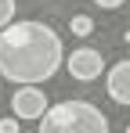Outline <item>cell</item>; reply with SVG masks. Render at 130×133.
Here are the masks:
<instances>
[{
  "label": "cell",
  "instance_id": "cell-1",
  "mask_svg": "<svg viewBox=\"0 0 130 133\" xmlns=\"http://www.w3.org/2000/svg\"><path fill=\"white\" fill-rule=\"evenodd\" d=\"M65 61L62 36L47 22H7L0 29V76L7 83H47Z\"/></svg>",
  "mask_w": 130,
  "mask_h": 133
},
{
  "label": "cell",
  "instance_id": "cell-4",
  "mask_svg": "<svg viewBox=\"0 0 130 133\" xmlns=\"http://www.w3.org/2000/svg\"><path fill=\"white\" fill-rule=\"evenodd\" d=\"M47 108V97H43L40 87H33V83H25V87L15 90V97H11V111H15V119L18 122H36Z\"/></svg>",
  "mask_w": 130,
  "mask_h": 133
},
{
  "label": "cell",
  "instance_id": "cell-9",
  "mask_svg": "<svg viewBox=\"0 0 130 133\" xmlns=\"http://www.w3.org/2000/svg\"><path fill=\"white\" fill-rule=\"evenodd\" d=\"M98 7H105V11H116V7H123V0H94Z\"/></svg>",
  "mask_w": 130,
  "mask_h": 133
},
{
  "label": "cell",
  "instance_id": "cell-2",
  "mask_svg": "<svg viewBox=\"0 0 130 133\" xmlns=\"http://www.w3.org/2000/svg\"><path fill=\"white\" fill-rule=\"evenodd\" d=\"M36 122H40V133H108V119L90 101L47 104Z\"/></svg>",
  "mask_w": 130,
  "mask_h": 133
},
{
  "label": "cell",
  "instance_id": "cell-5",
  "mask_svg": "<svg viewBox=\"0 0 130 133\" xmlns=\"http://www.w3.org/2000/svg\"><path fill=\"white\" fill-rule=\"evenodd\" d=\"M105 90H108V97L116 104H127L130 108V58H123V61H116V65L108 68Z\"/></svg>",
  "mask_w": 130,
  "mask_h": 133
},
{
  "label": "cell",
  "instance_id": "cell-6",
  "mask_svg": "<svg viewBox=\"0 0 130 133\" xmlns=\"http://www.w3.org/2000/svg\"><path fill=\"white\" fill-rule=\"evenodd\" d=\"M69 29H72L76 36H90V32H94V22H90L87 15H72V22H69Z\"/></svg>",
  "mask_w": 130,
  "mask_h": 133
},
{
  "label": "cell",
  "instance_id": "cell-10",
  "mask_svg": "<svg viewBox=\"0 0 130 133\" xmlns=\"http://www.w3.org/2000/svg\"><path fill=\"white\" fill-rule=\"evenodd\" d=\"M123 133H130V126H127V130H123Z\"/></svg>",
  "mask_w": 130,
  "mask_h": 133
},
{
  "label": "cell",
  "instance_id": "cell-3",
  "mask_svg": "<svg viewBox=\"0 0 130 133\" xmlns=\"http://www.w3.org/2000/svg\"><path fill=\"white\" fill-rule=\"evenodd\" d=\"M65 68H69L72 79L94 83V79H101V72H105V54L94 50V47H76V50L65 58Z\"/></svg>",
  "mask_w": 130,
  "mask_h": 133
},
{
  "label": "cell",
  "instance_id": "cell-8",
  "mask_svg": "<svg viewBox=\"0 0 130 133\" xmlns=\"http://www.w3.org/2000/svg\"><path fill=\"white\" fill-rule=\"evenodd\" d=\"M0 133H18V119L15 115H4L0 119Z\"/></svg>",
  "mask_w": 130,
  "mask_h": 133
},
{
  "label": "cell",
  "instance_id": "cell-7",
  "mask_svg": "<svg viewBox=\"0 0 130 133\" xmlns=\"http://www.w3.org/2000/svg\"><path fill=\"white\" fill-rule=\"evenodd\" d=\"M7 22H15V0H0V29Z\"/></svg>",
  "mask_w": 130,
  "mask_h": 133
}]
</instances>
